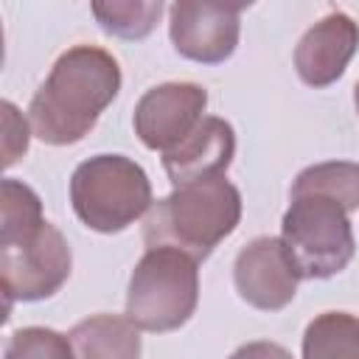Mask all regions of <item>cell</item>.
<instances>
[{
  "instance_id": "19",
  "label": "cell",
  "mask_w": 359,
  "mask_h": 359,
  "mask_svg": "<svg viewBox=\"0 0 359 359\" xmlns=\"http://www.w3.org/2000/svg\"><path fill=\"white\" fill-rule=\"evenodd\" d=\"M227 359H294V356L283 345H278V342L255 339V342H247V345L236 348Z\"/></svg>"
},
{
  "instance_id": "6",
  "label": "cell",
  "mask_w": 359,
  "mask_h": 359,
  "mask_svg": "<svg viewBox=\"0 0 359 359\" xmlns=\"http://www.w3.org/2000/svg\"><path fill=\"white\" fill-rule=\"evenodd\" d=\"M70 244L48 219L28 236L0 244V286L6 306L11 300L36 303L56 294L70 278Z\"/></svg>"
},
{
  "instance_id": "2",
  "label": "cell",
  "mask_w": 359,
  "mask_h": 359,
  "mask_svg": "<svg viewBox=\"0 0 359 359\" xmlns=\"http://www.w3.org/2000/svg\"><path fill=\"white\" fill-rule=\"evenodd\" d=\"M241 222V194L224 180H202L174 188L168 196L157 199L143 219V244L149 250L174 247L205 261Z\"/></svg>"
},
{
  "instance_id": "16",
  "label": "cell",
  "mask_w": 359,
  "mask_h": 359,
  "mask_svg": "<svg viewBox=\"0 0 359 359\" xmlns=\"http://www.w3.org/2000/svg\"><path fill=\"white\" fill-rule=\"evenodd\" d=\"M98 25L121 39H143L154 31L163 3L160 0H123V3H93Z\"/></svg>"
},
{
  "instance_id": "1",
  "label": "cell",
  "mask_w": 359,
  "mask_h": 359,
  "mask_svg": "<svg viewBox=\"0 0 359 359\" xmlns=\"http://www.w3.org/2000/svg\"><path fill=\"white\" fill-rule=\"evenodd\" d=\"M121 90L118 59L98 45H73L28 104L31 132L48 146L84 140Z\"/></svg>"
},
{
  "instance_id": "18",
  "label": "cell",
  "mask_w": 359,
  "mask_h": 359,
  "mask_svg": "<svg viewBox=\"0 0 359 359\" xmlns=\"http://www.w3.org/2000/svg\"><path fill=\"white\" fill-rule=\"evenodd\" d=\"M0 109H3V168H11L28 151L31 123L20 115V109L11 101H3Z\"/></svg>"
},
{
  "instance_id": "3",
  "label": "cell",
  "mask_w": 359,
  "mask_h": 359,
  "mask_svg": "<svg viewBox=\"0 0 359 359\" xmlns=\"http://www.w3.org/2000/svg\"><path fill=\"white\" fill-rule=\"evenodd\" d=\"M70 205L79 222L95 233H121L149 208L151 182L140 163L126 154H95L70 177Z\"/></svg>"
},
{
  "instance_id": "13",
  "label": "cell",
  "mask_w": 359,
  "mask_h": 359,
  "mask_svg": "<svg viewBox=\"0 0 359 359\" xmlns=\"http://www.w3.org/2000/svg\"><path fill=\"white\" fill-rule=\"evenodd\" d=\"M303 359H359V317L323 311L303 331Z\"/></svg>"
},
{
  "instance_id": "11",
  "label": "cell",
  "mask_w": 359,
  "mask_h": 359,
  "mask_svg": "<svg viewBox=\"0 0 359 359\" xmlns=\"http://www.w3.org/2000/svg\"><path fill=\"white\" fill-rule=\"evenodd\" d=\"M236 157V132L224 118L205 115L194 132L163 154V168L174 188L224 177Z\"/></svg>"
},
{
  "instance_id": "15",
  "label": "cell",
  "mask_w": 359,
  "mask_h": 359,
  "mask_svg": "<svg viewBox=\"0 0 359 359\" xmlns=\"http://www.w3.org/2000/svg\"><path fill=\"white\" fill-rule=\"evenodd\" d=\"M42 222H45L42 199L36 196V191L11 177L3 180L0 182V244L34 233Z\"/></svg>"
},
{
  "instance_id": "20",
  "label": "cell",
  "mask_w": 359,
  "mask_h": 359,
  "mask_svg": "<svg viewBox=\"0 0 359 359\" xmlns=\"http://www.w3.org/2000/svg\"><path fill=\"white\" fill-rule=\"evenodd\" d=\"M353 104H356V112H359V81H356V87H353Z\"/></svg>"
},
{
  "instance_id": "9",
  "label": "cell",
  "mask_w": 359,
  "mask_h": 359,
  "mask_svg": "<svg viewBox=\"0 0 359 359\" xmlns=\"http://www.w3.org/2000/svg\"><path fill=\"white\" fill-rule=\"evenodd\" d=\"M300 280L303 278L289 250L275 236L252 238L247 247H241L233 264V283L238 297L261 311L286 309L294 300Z\"/></svg>"
},
{
  "instance_id": "5",
  "label": "cell",
  "mask_w": 359,
  "mask_h": 359,
  "mask_svg": "<svg viewBox=\"0 0 359 359\" xmlns=\"http://www.w3.org/2000/svg\"><path fill=\"white\" fill-rule=\"evenodd\" d=\"M280 241L289 250L300 278L311 280L334 278L356 252L348 210L320 194L292 196L280 219Z\"/></svg>"
},
{
  "instance_id": "14",
  "label": "cell",
  "mask_w": 359,
  "mask_h": 359,
  "mask_svg": "<svg viewBox=\"0 0 359 359\" xmlns=\"http://www.w3.org/2000/svg\"><path fill=\"white\" fill-rule=\"evenodd\" d=\"M320 194L339 202L348 213L359 208V165L348 160H328L303 168L292 182V196Z\"/></svg>"
},
{
  "instance_id": "7",
  "label": "cell",
  "mask_w": 359,
  "mask_h": 359,
  "mask_svg": "<svg viewBox=\"0 0 359 359\" xmlns=\"http://www.w3.org/2000/svg\"><path fill=\"white\" fill-rule=\"evenodd\" d=\"M244 3L180 0L168 8V36L182 59L222 65L238 48Z\"/></svg>"
},
{
  "instance_id": "10",
  "label": "cell",
  "mask_w": 359,
  "mask_h": 359,
  "mask_svg": "<svg viewBox=\"0 0 359 359\" xmlns=\"http://www.w3.org/2000/svg\"><path fill=\"white\" fill-rule=\"evenodd\" d=\"M359 48V22L345 11H331L317 20L294 48V70L303 84L320 90L342 79Z\"/></svg>"
},
{
  "instance_id": "17",
  "label": "cell",
  "mask_w": 359,
  "mask_h": 359,
  "mask_svg": "<svg viewBox=\"0 0 359 359\" xmlns=\"http://www.w3.org/2000/svg\"><path fill=\"white\" fill-rule=\"evenodd\" d=\"M3 359H76V356L67 334L42 325H28L8 337Z\"/></svg>"
},
{
  "instance_id": "4",
  "label": "cell",
  "mask_w": 359,
  "mask_h": 359,
  "mask_svg": "<svg viewBox=\"0 0 359 359\" xmlns=\"http://www.w3.org/2000/svg\"><path fill=\"white\" fill-rule=\"evenodd\" d=\"M199 303V269L196 261L174 247L146 250L135 264L126 289V317L140 331H177L182 328Z\"/></svg>"
},
{
  "instance_id": "12",
  "label": "cell",
  "mask_w": 359,
  "mask_h": 359,
  "mask_svg": "<svg viewBox=\"0 0 359 359\" xmlns=\"http://www.w3.org/2000/svg\"><path fill=\"white\" fill-rule=\"evenodd\" d=\"M76 359H140V328L121 314H93L70 328Z\"/></svg>"
},
{
  "instance_id": "8",
  "label": "cell",
  "mask_w": 359,
  "mask_h": 359,
  "mask_svg": "<svg viewBox=\"0 0 359 359\" xmlns=\"http://www.w3.org/2000/svg\"><path fill=\"white\" fill-rule=\"evenodd\" d=\"M208 90L194 81H165L140 95L135 104V135L151 151H171L205 118Z\"/></svg>"
}]
</instances>
